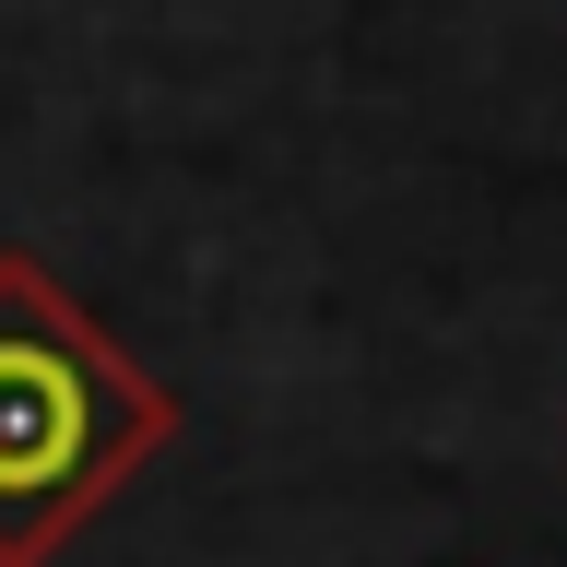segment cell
<instances>
[{"instance_id":"1","label":"cell","mask_w":567,"mask_h":567,"mask_svg":"<svg viewBox=\"0 0 567 567\" xmlns=\"http://www.w3.org/2000/svg\"><path fill=\"white\" fill-rule=\"evenodd\" d=\"M177 437V390L71 308L35 248H0V567H48Z\"/></svg>"}]
</instances>
